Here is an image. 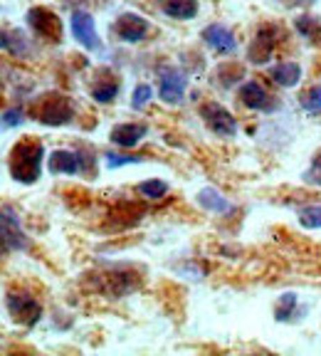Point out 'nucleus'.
Instances as JSON below:
<instances>
[{"label": "nucleus", "mask_w": 321, "mask_h": 356, "mask_svg": "<svg viewBox=\"0 0 321 356\" xmlns=\"http://www.w3.org/2000/svg\"><path fill=\"white\" fill-rule=\"evenodd\" d=\"M133 161H141V159H129V156H114V154L106 156V163H109V168L126 166V163H133Z\"/></svg>", "instance_id": "nucleus-25"}, {"label": "nucleus", "mask_w": 321, "mask_h": 356, "mask_svg": "<svg viewBox=\"0 0 321 356\" xmlns=\"http://www.w3.org/2000/svg\"><path fill=\"white\" fill-rule=\"evenodd\" d=\"M146 30H149V22L144 20L141 15H122L117 22V35L122 40H126V42H139L141 38L146 35Z\"/></svg>", "instance_id": "nucleus-7"}, {"label": "nucleus", "mask_w": 321, "mask_h": 356, "mask_svg": "<svg viewBox=\"0 0 321 356\" xmlns=\"http://www.w3.org/2000/svg\"><path fill=\"white\" fill-rule=\"evenodd\" d=\"M15 127V124H20V111H6V127Z\"/></svg>", "instance_id": "nucleus-26"}, {"label": "nucleus", "mask_w": 321, "mask_h": 356, "mask_svg": "<svg viewBox=\"0 0 321 356\" xmlns=\"http://www.w3.org/2000/svg\"><path fill=\"white\" fill-rule=\"evenodd\" d=\"M183 92H186V77L181 72H168L160 79V99L163 102L178 104L183 99Z\"/></svg>", "instance_id": "nucleus-9"}, {"label": "nucleus", "mask_w": 321, "mask_h": 356, "mask_svg": "<svg viewBox=\"0 0 321 356\" xmlns=\"http://www.w3.org/2000/svg\"><path fill=\"white\" fill-rule=\"evenodd\" d=\"M240 99H242L245 106H249V109H267V92L260 87L257 82H249L242 87V92H240Z\"/></svg>", "instance_id": "nucleus-15"}, {"label": "nucleus", "mask_w": 321, "mask_h": 356, "mask_svg": "<svg viewBox=\"0 0 321 356\" xmlns=\"http://www.w3.org/2000/svg\"><path fill=\"white\" fill-rule=\"evenodd\" d=\"M50 171L52 173H77L79 171V159L72 151H55L50 159Z\"/></svg>", "instance_id": "nucleus-14"}, {"label": "nucleus", "mask_w": 321, "mask_h": 356, "mask_svg": "<svg viewBox=\"0 0 321 356\" xmlns=\"http://www.w3.org/2000/svg\"><path fill=\"white\" fill-rule=\"evenodd\" d=\"M311 178H314V181H319V184H321V156L314 161V171H311Z\"/></svg>", "instance_id": "nucleus-27"}, {"label": "nucleus", "mask_w": 321, "mask_h": 356, "mask_svg": "<svg viewBox=\"0 0 321 356\" xmlns=\"http://www.w3.org/2000/svg\"><path fill=\"white\" fill-rule=\"evenodd\" d=\"M72 35L84 44V47H89V50H97V47H99L94 20H92L89 13H84V10L72 13Z\"/></svg>", "instance_id": "nucleus-4"}, {"label": "nucleus", "mask_w": 321, "mask_h": 356, "mask_svg": "<svg viewBox=\"0 0 321 356\" xmlns=\"http://www.w3.org/2000/svg\"><path fill=\"white\" fill-rule=\"evenodd\" d=\"M139 191L146 195V198H163L168 191V186L163 184V181H156V178H151V181H146V184L139 186Z\"/></svg>", "instance_id": "nucleus-19"}, {"label": "nucleus", "mask_w": 321, "mask_h": 356, "mask_svg": "<svg viewBox=\"0 0 321 356\" xmlns=\"http://www.w3.org/2000/svg\"><path fill=\"white\" fill-rule=\"evenodd\" d=\"M297 28L304 35H314V33L319 35V25H316L314 17H299V20H297Z\"/></svg>", "instance_id": "nucleus-24"}, {"label": "nucleus", "mask_w": 321, "mask_h": 356, "mask_svg": "<svg viewBox=\"0 0 321 356\" xmlns=\"http://www.w3.org/2000/svg\"><path fill=\"white\" fill-rule=\"evenodd\" d=\"M8 307H10L13 317L22 324H35L40 319V305L28 295H10L8 297Z\"/></svg>", "instance_id": "nucleus-5"}, {"label": "nucleus", "mask_w": 321, "mask_h": 356, "mask_svg": "<svg viewBox=\"0 0 321 356\" xmlns=\"http://www.w3.org/2000/svg\"><path fill=\"white\" fill-rule=\"evenodd\" d=\"M117 92H119L117 82H111V79L104 84H94V89H92L94 99H99V102H111L114 97H117Z\"/></svg>", "instance_id": "nucleus-20"}, {"label": "nucleus", "mask_w": 321, "mask_h": 356, "mask_svg": "<svg viewBox=\"0 0 321 356\" xmlns=\"http://www.w3.org/2000/svg\"><path fill=\"white\" fill-rule=\"evenodd\" d=\"M40 119H42L44 124H65L72 119V106H69L67 99H62V97L44 99L42 109H40Z\"/></svg>", "instance_id": "nucleus-6"}, {"label": "nucleus", "mask_w": 321, "mask_h": 356, "mask_svg": "<svg viewBox=\"0 0 321 356\" xmlns=\"http://www.w3.org/2000/svg\"><path fill=\"white\" fill-rule=\"evenodd\" d=\"M203 117H205V122H208V127L215 134H220V136H233V134L238 131L233 114L227 109H222L220 104H205Z\"/></svg>", "instance_id": "nucleus-3"}, {"label": "nucleus", "mask_w": 321, "mask_h": 356, "mask_svg": "<svg viewBox=\"0 0 321 356\" xmlns=\"http://www.w3.org/2000/svg\"><path fill=\"white\" fill-rule=\"evenodd\" d=\"M302 104H304L306 111H321V84L319 87H311L309 92H306Z\"/></svg>", "instance_id": "nucleus-21"}, {"label": "nucleus", "mask_w": 321, "mask_h": 356, "mask_svg": "<svg viewBox=\"0 0 321 356\" xmlns=\"http://www.w3.org/2000/svg\"><path fill=\"white\" fill-rule=\"evenodd\" d=\"M299 222L304 228H321V206H309L299 213Z\"/></svg>", "instance_id": "nucleus-18"}, {"label": "nucleus", "mask_w": 321, "mask_h": 356, "mask_svg": "<svg viewBox=\"0 0 321 356\" xmlns=\"http://www.w3.org/2000/svg\"><path fill=\"white\" fill-rule=\"evenodd\" d=\"M40 161H42V146L35 141H20L10 151V173L20 184H33L40 178Z\"/></svg>", "instance_id": "nucleus-1"}, {"label": "nucleus", "mask_w": 321, "mask_h": 356, "mask_svg": "<svg viewBox=\"0 0 321 356\" xmlns=\"http://www.w3.org/2000/svg\"><path fill=\"white\" fill-rule=\"evenodd\" d=\"M163 13L176 20H186L198 13V3L195 0H163Z\"/></svg>", "instance_id": "nucleus-16"}, {"label": "nucleus", "mask_w": 321, "mask_h": 356, "mask_svg": "<svg viewBox=\"0 0 321 356\" xmlns=\"http://www.w3.org/2000/svg\"><path fill=\"white\" fill-rule=\"evenodd\" d=\"M294 305H297V297H294V295H284L282 300H279V305H277V312H274V314H277V319H287V314L292 312Z\"/></svg>", "instance_id": "nucleus-23"}, {"label": "nucleus", "mask_w": 321, "mask_h": 356, "mask_svg": "<svg viewBox=\"0 0 321 356\" xmlns=\"http://www.w3.org/2000/svg\"><path fill=\"white\" fill-rule=\"evenodd\" d=\"M146 127L141 124H122V127L111 129V141L119 146H136L141 139H144Z\"/></svg>", "instance_id": "nucleus-11"}, {"label": "nucleus", "mask_w": 321, "mask_h": 356, "mask_svg": "<svg viewBox=\"0 0 321 356\" xmlns=\"http://www.w3.org/2000/svg\"><path fill=\"white\" fill-rule=\"evenodd\" d=\"M3 238H6V250H20L25 248V235L17 230V220L8 208H3Z\"/></svg>", "instance_id": "nucleus-10"}, {"label": "nucleus", "mask_w": 321, "mask_h": 356, "mask_svg": "<svg viewBox=\"0 0 321 356\" xmlns=\"http://www.w3.org/2000/svg\"><path fill=\"white\" fill-rule=\"evenodd\" d=\"M272 35H274V30H272V28H262L260 33H257V40L252 42V47H249V60H252V62L270 60L272 44H274Z\"/></svg>", "instance_id": "nucleus-12"}, {"label": "nucleus", "mask_w": 321, "mask_h": 356, "mask_svg": "<svg viewBox=\"0 0 321 356\" xmlns=\"http://www.w3.org/2000/svg\"><path fill=\"white\" fill-rule=\"evenodd\" d=\"M203 38H205V42L211 44L213 50H217V52H233L235 50L233 33L225 30L222 25H211V28H205Z\"/></svg>", "instance_id": "nucleus-8"}, {"label": "nucleus", "mask_w": 321, "mask_h": 356, "mask_svg": "<svg viewBox=\"0 0 321 356\" xmlns=\"http://www.w3.org/2000/svg\"><path fill=\"white\" fill-rule=\"evenodd\" d=\"M151 95H154V92H151L149 84H139V87H136V92H133V106H136V109L146 106V104H149V99H151Z\"/></svg>", "instance_id": "nucleus-22"}, {"label": "nucleus", "mask_w": 321, "mask_h": 356, "mask_svg": "<svg viewBox=\"0 0 321 356\" xmlns=\"http://www.w3.org/2000/svg\"><path fill=\"white\" fill-rule=\"evenodd\" d=\"M198 200H200V206L211 208V211H227V208H230V203H227V200L222 198V195L217 193V191H213V188L200 191Z\"/></svg>", "instance_id": "nucleus-17"}, {"label": "nucleus", "mask_w": 321, "mask_h": 356, "mask_svg": "<svg viewBox=\"0 0 321 356\" xmlns=\"http://www.w3.org/2000/svg\"><path fill=\"white\" fill-rule=\"evenodd\" d=\"M30 28L40 35V38H50V40H60L62 30H60V20H57L55 13L44 10V8H35L28 13Z\"/></svg>", "instance_id": "nucleus-2"}, {"label": "nucleus", "mask_w": 321, "mask_h": 356, "mask_svg": "<svg viewBox=\"0 0 321 356\" xmlns=\"http://www.w3.org/2000/svg\"><path fill=\"white\" fill-rule=\"evenodd\" d=\"M270 74H272V79L277 84H282V87H294L302 77V67L297 65V62H284V65L272 67Z\"/></svg>", "instance_id": "nucleus-13"}]
</instances>
